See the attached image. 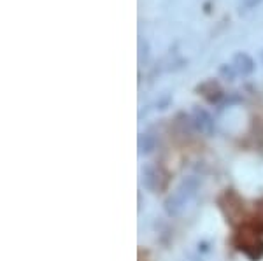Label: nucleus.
<instances>
[{
    "instance_id": "1",
    "label": "nucleus",
    "mask_w": 263,
    "mask_h": 261,
    "mask_svg": "<svg viewBox=\"0 0 263 261\" xmlns=\"http://www.w3.org/2000/svg\"><path fill=\"white\" fill-rule=\"evenodd\" d=\"M195 186H197V183L195 180H188V183H182L179 189H177L176 193L168 198L167 202V209L171 214H176L179 212V209H182L186 205V202L190 200V196L195 193Z\"/></svg>"
}]
</instances>
